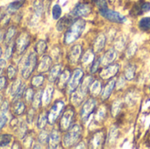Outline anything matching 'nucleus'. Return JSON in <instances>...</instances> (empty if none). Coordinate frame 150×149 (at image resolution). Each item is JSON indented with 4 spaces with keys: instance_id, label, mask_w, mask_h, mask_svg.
Listing matches in <instances>:
<instances>
[{
    "instance_id": "obj_1",
    "label": "nucleus",
    "mask_w": 150,
    "mask_h": 149,
    "mask_svg": "<svg viewBox=\"0 0 150 149\" xmlns=\"http://www.w3.org/2000/svg\"><path fill=\"white\" fill-rule=\"evenodd\" d=\"M93 82L92 76H89L84 78V80L80 83V85L77 87V89L71 93L70 102L75 106H79L83 100L85 99L88 91L90 90V86L91 83Z\"/></svg>"
},
{
    "instance_id": "obj_2",
    "label": "nucleus",
    "mask_w": 150,
    "mask_h": 149,
    "mask_svg": "<svg viewBox=\"0 0 150 149\" xmlns=\"http://www.w3.org/2000/svg\"><path fill=\"white\" fill-rule=\"evenodd\" d=\"M84 28H85V21L82 18L76 19L66 31L64 36V43L69 45L75 42L82 35Z\"/></svg>"
},
{
    "instance_id": "obj_3",
    "label": "nucleus",
    "mask_w": 150,
    "mask_h": 149,
    "mask_svg": "<svg viewBox=\"0 0 150 149\" xmlns=\"http://www.w3.org/2000/svg\"><path fill=\"white\" fill-rule=\"evenodd\" d=\"M37 65L36 53H30L28 55L23 56L18 63V68L21 69V75L24 79H28L34 71Z\"/></svg>"
},
{
    "instance_id": "obj_4",
    "label": "nucleus",
    "mask_w": 150,
    "mask_h": 149,
    "mask_svg": "<svg viewBox=\"0 0 150 149\" xmlns=\"http://www.w3.org/2000/svg\"><path fill=\"white\" fill-rule=\"evenodd\" d=\"M83 128L80 125H74L69 127L65 135L63 136L62 143L65 148H72L76 145L82 137Z\"/></svg>"
},
{
    "instance_id": "obj_5",
    "label": "nucleus",
    "mask_w": 150,
    "mask_h": 149,
    "mask_svg": "<svg viewBox=\"0 0 150 149\" xmlns=\"http://www.w3.org/2000/svg\"><path fill=\"white\" fill-rule=\"evenodd\" d=\"M31 42V37L28 32L23 31L18 33L14 44H15V51L17 54H22L26 48L29 47Z\"/></svg>"
},
{
    "instance_id": "obj_6",
    "label": "nucleus",
    "mask_w": 150,
    "mask_h": 149,
    "mask_svg": "<svg viewBox=\"0 0 150 149\" xmlns=\"http://www.w3.org/2000/svg\"><path fill=\"white\" fill-rule=\"evenodd\" d=\"M74 116L75 112L72 107L69 106L66 110H64L62 116L60 119V130L62 132H67L69 129V127L72 126Z\"/></svg>"
},
{
    "instance_id": "obj_7",
    "label": "nucleus",
    "mask_w": 150,
    "mask_h": 149,
    "mask_svg": "<svg viewBox=\"0 0 150 149\" xmlns=\"http://www.w3.org/2000/svg\"><path fill=\"white\" fill-rule=\"evenodd\" d=\"M99 13L103 18H105V19H107L111 22H113V23L121 24V23L126 22V20H127L125 16H123L122 14H120L118 11L110 10L108 8L99 10Z\"/></svg>"
},
{
    "instance_id": "obj_8",
    "label": "nucleus",
    "mask_w": 150,
    "mask_h": 149,
    "mask_svg": "<svg viewBox=\"0 0 150 149\" xmlns=\"http://www.w3.org/2000/svg\"><path fill=\"white\" fill-rule=\"evenodd\" d=\"M64 102L63 101H56L53 105L52 107L50 108L49 112H48V114H47V117H48V123L53 126L58 119V118L60 117V115L62 114L63 109H64Z\"/></svg>"
},
{
    "instance_id": "obj_9",
    "label": "nucleus",
    "mask_w": 150,
    "mask_h": 149,
    "mask_svg": "<svg viewBox=\"0 0 150 149\" xmlns=\"http://www.w3.org/2000/svg\"><path fill=\"white\" fill-rule=\"evenodd\" d=\"M83 77V71L81 68H76L73 71V73L69 78V81L68 83V85H67L69 93H72L73 91H75L77 89V87L81 83Z\"/></svg>"
},
{
    "instance_id": "obj_10",
    "label": "nucleus",
    "mask_w": 150,
    "mask_h": 149,
    "mask_svg": "<svg viewBox=\"0 0 150 149\" xmlns=\"http://www.w3.org/2000/svg\"><path fill=\"white\" fill-rule=\"evenodd\" d=\"M96 106H97V100L95 98H90L84 102L80 112L81 119L83 123H85L88 120L91 114L94 112Z\"/></svg>"
},
{
    "instance_id": "obj_11",
    "label": "nucleus",
    "mask_w": 150,
    "mask_h": 149,
    "mask_svg": "<svg viewBox=\"0 0 150 149\" xmlns=\"http://www.w3.org/2000/svg\"><path fill=\"white\" fill-rule=\"evenodd\" d=\"M91 12V6L87 3H79L77 4L70 14L74 16L75 18H81V17H86Z\"/></svg>"
},
{
    "instance_id": "obj_12",
    "label": "nucleus",
    "mask_w": 150,
    "mask_h": 149,
    "mask_svg": "<svg viewBox=\"0 0 150 149\" xmlns=\"http://www.w3.org/2000/svg\"><path fill=\"white\" fill-rule=\"evenodd\" d=\"M76 20V18L74 16H72L71 14H68L64 17H62L56 24V29L59 32H63L65 30H67L71 25L72 23Z\"/></svg>"
},
{
    "instance_id": "obj_13",
    "label": "nucleus",
    "mask_w": 150,
    "mask_h": 149,
    "mask_svg": "<svg viewBox=\"0 0 150 149\" xmlns=\"http://www.w3.org/2000/svg\"><path fill=\"white\" fill-rule=\"evenodd\" d=\"M120 70V66L118 64H111L104 68L100 72V77L102 79H110L114 76Z\"/></svg>"
},
{
    "instance_id": "obj_14",
    "label": "nucleus",
    "mask_w": 150,
    "mask_h": 149,
    "mask_svg": "<svg viewBox=\"0 0 150 149\" xmlns=\"http://www.w3.org/2000/svg\"><path fill=\"white\" fill-rule=\"evenodd\" d=\"M82 55V46L81 45H74L71 47L69 52V63L74 65L76 64Z\"/></svg>"
},
{
    "instance_id": "obj_15",
    "label": "nucleus",
    "mask_w": 150,
    "mask_h": 149,
    "mask_svg": "<svg viewBox=\"0 0 150 149\" xmlns=\"http://www.w3.org/2000/svg\"><path fill=\"white\" fill-rule=\"evenodd\" d=\"M105 141V135L103 131H98L97 132L91 141V148H100L103 147Z\"/></svg>"
},
{
    "instance_id": "obj_16",
    "label": "nucleus",
    "mask_w": 150,
    "mask_h": 149,
    "mask_svg": "<svg viewBox=\"0 0 150 149\" xmlns=\"http://www.w3.org/2000/svg\"><path fill=\"white\" fill-rule=\"evenodd\" d=\"M61 142V133L57 129H53L49 133L48 136V148H56L60 145Z\"/></svg>"
},
{
    "instance_id": "obj_17",
    "label": "nucleus",
    "mask_w": 150,
    "mask_h": 149,
    "mask_svg": "<svg viewBox=\"0 0 150 149\" xmlns=\"http://www.w3.org/2000/svg\"><path fill=\"white\" fill-rule=\"evenodd\" d=\"M52 59L50 56L48 55H43L39 62V65H38V72L39 73H45L47 71H48L50 68H51V66H52Z\"/></svg>"
},
{
    "instance_id": "obj_18",
    "label": "nucleus",
    "mask_w": 150,
    "mask_h": 149,
    "mask_svg": "<svg viewBox=\"0 0 150 149\" xmlns=\"http://www.w3.org/2000/svg\"><path fill=\"white\" fill-rule=\"evenodd\" d=\"M116 86V80L114 78L110 79V81L105 84L104 89L101 91V98L102 100H105L110 97L112 92L113 91L114 87Z\"/></svg>"
},
{
    "instance_id": "obj_19",
    "label": "nucleus",
    "mask_w": 150,
    "mask_h": 149,
    "mask_svg": "<svg viewBox=\"0 0 150 149\" xmlns=\"http://www.w3.org/2000/svg\"><path fill=\"white\" fill-rule=\"evenodd\" d=\"M54 93V87L51 84H48L46 86L45 90L42 92V105L47 106L51 103L52 97Z\"/></svg>"
},
{
    "instance_id": "obj_20",
    "label": "nucleus",
    "mask_w": 150,
    "mask_h": 149,
    "mask_svg": "<svg viewBox=\"0 0 150 149\" xmlns=\"http://www.w3.org/2000/svg\"><path fill=\"white\" fill-rule=\"evenodd\" d=\"M117 55H118V54H117V51L115 49H113V48L109 49L105 54V55H104V57L102 59V63L101 64L103 66H105V67H106L108 65H111L116 60Z\"/></svg>"
},
{
    "instance_id": "obj_21",
    "label": "nucleus",
    "mask_w": 150,
    "mask_h": 149,
    "mask_svg": "<svg viewBox=\"0 0 150 149\" xmlns=\"http://www.w3.org/2000/svg\"><path fill=\"white\" fill-rule=\"evenodd\" d=\"M62 66L61 64H56V65L53 66L49 71L48 81L52 83H54L59 78V76L62 73Z\"/></svg>"
},
{
    "instance_id": "obj_22",
    "label": "nucleus",
    "mask_w": 150,
    "mask_h": 149,
    "mask_svg": "<svg viewBox=\"0 0 150 149\" xmlns=\"http://www.w3.org/2000/svg\"><path fill=\"white\" fill-rule=\"evenodd\" d=\"M70 76H71V74L69 69H65L62 73H61V75L59 76V82L57 83V86L60 90H63L66 88Z\"/></svg>"
},
{
    "instance_id": "obj_23",
    "label": "nucleus",
    "mask_w": 150,
    "mask_h": 149,
    "mask_svg": "<svg viewBox=\"0 0 150 149\" xmlns=\"http://www.w3.org/2000/svg\"><path fill=\"white\" fill-rule=\"evenodd\" d=\"M25 105L24 102H22L20 99L13 101V104L11 105V111L13 114L17 116H20L25 112Z\"/></svg>"
},
{
    "instance_id": "obj_24",
    "label": "nucleus",
    "mask_w": 150,
    "mask_h": 149,
    "mask_svg": "<svg viewBox=\"0 0 150 149\" xmlns=\"http://www.w3.org/2000/svg\"><path fill=\"white\" fill-rule=\"evenodd\" d=\"M102 91V83L99 80H95L93 81V83H91V86H90V92L91 95L93 97H96L98 96H99L101 94Z\"/></svg>"
},
{
    "instance_id": "obj_25",
    "label": "nucleus",
    "mask_w": 150,
    "mask_h": 149,
    "mask_svg": "<svg viewBox=\"0 0 150 149\" xmlns=\"http://www.w3.org/2000/svg\"><path fill=\"white\" fill-rule=\"evenodd\" d=\"M95 60V54L93 52V50L91 49H89L85 52V54L83 55L82 57V64L84 66V67H87L89 66L90 64H92V62L94 61Z\"/></svg>"
},
{
    "instance_id": "obj_26",
    "label": "nucleus",
    "mask_w": 150,
    "mask_h": 149,
    "mask_svg": "<svg viewBox=\"0 0 150 149\" xmlns=\"http://www.w3.org/2000/svg\"><path fill=\"white\" fill-rule=\"evenodd\" d=\"M105 36L101 33L99 34L94 40V44H93V47H94V51L95 52H100L105 45Z\"/></svg>"
},
{
    "instance_id": "obj_27",
    "label": "nucleus",
    "mask_w": 150,
    "mask_h": 149,
    "mask_svg": "<svg viewBox=\"0 0 150 149\" xmlns=\"http://www.w3.org/2000/svg\"><path fill=\"white\" fill-rule=\"evenodd\" d=\"M42 92L43 90H38L34 93L33 100H32V106L33 109L38 110L42 105Z\"/></svg>"
},
{
    "instance_id": "obj_28",
    "label": "nucleus",
    "mask_w": 150,
    "mask_h": 149,
    "mask_svg": "<svg viewBox=\"0 0 150 149\" xmlns=\"http://www.w3.org/2000/svg\"><path fill=\"white\" fill-rule=\"evenodd\" d=\"M47 42L43 40H39L34 47V52L38 55H43L45 54V52L47 51Z\"/></svg>"
},
{
    "instance_id": "obj_29",
    "label": "nucleus",
    "mask_w": 150,
    "mask_h": 149,
    "mask_svg": "<svg viewBox=\"0 0 150 149\" xmlns=\"http://www.w3.org/2000/svg\"><path fill=\"white\" fill-rule=\"evenodd\" d=\"M45 81V77L43 75H38V76H34L32 80H31V85L33 89H40Z\"/></svg>"
},
{
    "instance_id": "obj_30",
    "label": "nucleus",
    "mask_w": 150,
    "mask_h": 149,
    "mask_svg": "<svg viewBox=\"0 0 150 149\" xmlns=\"http://www.w3.org/2000/svg\"><path fill=\"white\" fill-rule=\"evenodd\" d=\"M25 2V0H18L13 3H11L8 5V7L6 8L8 13H13V12H16L17 11H18L23 6Z\"/></svg>"
},
{
    "instance_id": "obj_31",
    "label": "nucleus",
    "mask_w": 150,
    "mask_h": 149,
    "mask_svg": "<svg viewBox=\"0 0 150 149\" xmlns=\"http://www.w3.org/2000/svg\"><path fill=\"white\" fill-rule=\"evenodd\" d=\"M16 33H17V29L14 25H11L8 27V29L5 32V37H4V40H5L6 45L12 41V39L14 38Z\"/></svg>"
},
{
    "instance_id": "obj_32",
    "label": "nucleus",
    "mask_w": 150,
    "mask_h": 149,
    "mask_svg": "<svg viewBox=\"0 0 150 149\" xmlns=\"http://www.w3.org/2000/svg\"><path fill=\"white\" fill-rule=\"evenodd\" d=\"M48 123V117L46 112H42L39 115L37 119V126L39 129L42 130L46 127L47 124Z\"/></svg>"
},
{
    "instance_id": "obj_33",
    "label": "nucleus",
    "mask_w": 150,
    "mask_h": 149,
    "mask_svg": "<svg viewBox=\"0 0 150 149\" xmlns=\"http://www.w3.org/2000/svg\"><path fill=\"white\" fill-rule=\"evenodd\" d=\"M48 136H49V133L45 131V130H41L40 133L39 134L38 138H37V142L40 145H47L48 143Z\"/></svg>"
},
{
    "instance_id": "obj_34",
    "label": "nucleus",
    "mask_w": 150,
    "mask_h": 149,
    "mask_svg": "<svg viewBox=\"0 0 150 149\" xmlns=\"http://www.w3.org/2000/svg\"><path fill=\"white\" fill-rule=\"evenodd\" d=\"M122 104H123V102H122V100L121 99H117V100H115L114 102H113V104H112V115L113 116V117H116L119 113H120V110H121V105H122Z\"/></svg>"
},
{
    "instance_id": "obj_35",
    "label": "nucleus",
    "mask_w": 150,
    "mask_h": 149,
    "mask_svg": "<svg viewBox=\"0 0 150 149\" xmlns=\"http://www.w3.org/2000/svg\"><path fill=\"white\" fill-rule=\"evenodd\" d=\"M34 93H35V92H34V90H33V87L25 88V92H24V95H23L25 103H27V104L32 103V100H33V97Z\"/></svg>"
},
{
    "instance_id": "obj_36",
    "label": "nucleus",
    "mask_w": 150,
    "mask_h": 149,
    "mask_svg": "<svg viewBox=\"0 0 150 149\" xmlns=\"http://www.w3.org/2000/svg\"><path fill=\"white\" fill-rule=\"evenodd\" d=\"M12 135L11 134H2L0 135V148H5L11 144L12 141Z\"/></svg>"
},
{
    "instance_id": "obj_37",
    "label": "nucleus",
    "mask_w": 150,
    "mask_h": 149,
    "mask_svg": "<svg viewBox=\"0 0 150 149\" xmlns=\"http://www.w3.org/2000/svg\"><path fill=\"white\" fill-rule=\"evenodd\" d=\"M22 85H23V83H22V82H21L20 79H16V80L13 82V83H12V85H11V94L12 98L15 97V95L17 94V92H18V90L21 88Z\"/></svg>"
},
{
    "instance_id": "obj_38",
    "label": "nucleus",
    "mask_w": 150,
    "mask_h": 149,
    "mask_svg": "<svg viewBox=\"0 0 150 149\" xmlns=\"http://www.w3.org/2000/svg\"><path fill=\"white\" fill-rule=\"evenodd\" d=\"M118 136H119V131H118V128L114 126L110 129V132H109V135H108L109 142L110 143H114L115 141L117 140Z\"/></svg>"
},
{
    "instance_id": "obj_39",
    "label": "nucleus",
    "mask_w": 150,
    "mask_h": 149,
    "mask_svg": "<svg viewBox=\"0 0 150 149\" xmlns=\"http://www.w3.org/2000/svg\"><path fill=\"white\" fill-rule=\"evenodd\" d=\"M24 141V145L25 148H31L33 145V141H34V138H33V133H27L26 135L23 138Z\"/></svg>"
},
{
    "instance_id": "obj_40",
    "label": "nucleus",
    "mask_w": 150,
    "mask_h": 149,
    "mask_svg": "<svg viewBox=\"0 0 150 149\" xmlns=\"http://www.w3.org/2000/svg\"><path fill=\"white\" fill-rule=\"evenodd\" d=\"M14 48H15V44H14L13 41H11V43L7 44V47H6L5 52H4V58L6 60H9V59L11 58V56L13 54Z\"/></svg>"
},
{
    "instance_id": "obj_41",
    "label": "nucleus",
    "mask_w": 150,
    "mask_h": 149,
    "mask_svg": "<svg viewBox=\"0 0 150 149\" xmlns=\"http://www.w3.org/2000/svg\"><path fill=\"white\" fill-rule=\"evenodd\" d=\"M139 27L142 31H148L150 29V18H143L139 22Z\"/></svg>"
},
{
    "instance_id": "obj_42",
    "label": "nucleus",
    "mask_w": 150,
    "mask_h": 149,
    "mask_svg": "<svg viewBox=\"0 0 150 149\" xmlns=\"http://www.w3.org/2000/svg\"><path fill=\"white\" fill-rule=\"evenodd\" d=\"M134 74H135V67L129 65L127 68H126V72H125V76L127 80H133L134 78Z\"/></svg>"
},
{
    "instance_id": "obj_43",
    "label": "nucleus",
    "mask_w": 150,
    "mask_h": 149,
    "mask_svg": "<svg viewBox=\"0 0 150 149\" xmlns=\"http://www.w3.org/2000/svg\"><path fill=\"white\" fill-rule=\"evenodd\" d=\"M105 116H106V108L105 106H101L96 115L95 119L98 122H102L105 119Z\"/></svg>"
},
{
    "instance_id": "obj_44",
    "label": "nucleus",
    "mask_w": 150,
    "mask_h": 149,
    "mask_svg": "<svg viewBox=\"0 0 150 149\" xmlns=\"http://www.w3.org/2000/svg\"><path fill=\"white\" fill-rule=\"evenodd\" d=\"M52 15L54 19H59L62 15V8L59 4H54L52 9Z\"/></svg>"
},
{
    "instance_id": "obj_45",
    "label": "nucleus",
    "mask_w": 150,
    "mask_h": 149,
    "mask_svg": "<svg viewBox=\"0 0 150 149\" xmlns=\"http://www.w3.org/2000/svg\"><path fill=\"white\" fill-rule=\"evenodd\" d=\"M17 76V68L15 66H9L7 68V77L10 80H14Z\"/></svg>"
},
{
    "instance_id": "obj_46",
    "label": "nucleus",
    "mask_w": 150,
    "mask_h": 149,
    "mask_svg": "<svg viewBox=\"0 0 150 149\" xmlns=\"http://www.w3.org/2000/svg\"><path fill=\"white\" fill-rule=\"evenodd\" d=\"M101 63H102V59H101V57H98V59L94 60V61L92 62V65H91V74H94V73H96V72L98 71V68L100 67Z\"/></svg>"
},
{
    "instance_id": "obj_47",
    "label": "nucleus",
    "mask_w": 150,
    "mask_h": 149,
    "mask_svg": "<svg viewBox=\"0 0 150 149\" xmlns=\"http://www.w3.org/2000/svg\"><path fill=\"white\" fill-rule=\"evenodd\" d=\"M35 109L32 108L30 109L28 112H27V114H26V121L28 124H33V120H34V118H35Z\"/></svg>"
},
{
    "instance_id": "obj_48",
    "label": "nucleus",
    "mask_w": 150,
    "mask_h": 149,
    "mask_svg": "<svg viewBox=\"0 0 150 149\" xmlns=\"http://www.w3.org/2000/svg\"><path fill=\"white\" fill-rule=\"evenodd\" d=\"M92 2L95 4V5L99 10L107 8V1L106 0H92Z\"/></svg>"
},
{
    "instance_id": "obj_49",
    "label": "nucleus",
    "mask_w": 150,
    "mask_h": 149,
    "mask_svg": "<svg viewBox=\"0 0 150 149\" xmlns=\"http://www.w3.org/2000/svg\"><path fill=\"white\" fill-rule=\"evenodd\" d=\"M7 121H8L7 114H0V131L4 127Z\"/></svg>"
},
{
    "instance_id": "obj_50",
    "label": "nucleus",
    "mask_w": 150,
    "mask_h": 149,
    "mask_svg": "<svg viewBox=\"0 0 150 149\" xmlns=\"http://www.w3.org/2000/svg\"><path fill=\"white\" fill-rule=\"evenodd\" d=\"M126 84V82H125V78L123 76H120L119 78L118 81H116V86L118 88V90H121V88H123Z\"/></svg>"
},
{
    "instance_id": "obj_51",
    "label": "nucleus",
    "mask_w": 150,
    "mask_h": 149,
    "mask_svg": "<svg viewBox=\"0 0 150 149\" xmlns=\"http://www.w3.org/2000/svg\"><path fill=\"white\" fill-rule=\"evenodd\" d=\"M7 84V79L5 76H0V91L3 90Z\"/></svg>"
},
{
    "instance_id": "obj_52",
    "label": "nucleus",
    "mask_w": 150,
    "mask_h": 149,
    "mask_svg": "<svg viewBox=\"0 0 150 149\" xmlns=\"http://www.w3.org/2000/svg\"><path fill=\"white\" fill-rule=\"evenodd\" d=\"M20 124V122H19V119H17V118H14L11 121V126L15 130L18 126V125Z\"/></svg>"
},
{
    "instance_id": "obj_53",
    "label": "nucleus",
    "mask_w": 150,
    "mask_h": 149,
    "mask_svg": "<svg viewBox=\"0 0 150 149\" xmlns=\"http://www.w3.org/2000/svg\"><path fill=\"white\" fill-rule=\"evenodd\" d=\"M5 67H6V61L1 59V60H0V76H2L3 72L4 71Z\"/></svg>"
},
{
    "instance_id": "obj_54",
    "label": "nucleus",
    "mask_w": 150,
    "mask_h": 149,
    "mask_svg": "<svg viewBox=\"0 0 150 149\" xmlns=\"http://www.w3.org/2000/svg\"><path fill=\"white\" fill-rule=\"evenodd\" d=\"M4 37H5L4 31V29L0 28V42L4 41Z\"/></svg>"
},
{
    "instance_id": "obj_55",
    "label": "nucleus",
    "mask_w": 150,
    "mask_h": 149,
    "mask_svg": "<svg viewBox=\"0 0 150 149\" xmlns=\"http://www.w3.org/2000/svg\"><path fill=\"white\" fill-rule=\"evenodd\" d=\"M1 55H2V48L0 47V57H1Z\"/></svg>"
},
{
    "instance_id": "obj_56",
    "label": "nucleus",
    "mask_w": 150,
    "mask_h": 149,
    "mask_svg": "<svg viewBox=\"0 0 150 149\" xmlns=\"http://www.w3.org/2000/svg\"><path fill=\"white\" fill-rule=\"evenodd\" d=\"M149 90H150V85H149Z\"/></svg>"
}]
</instances>
